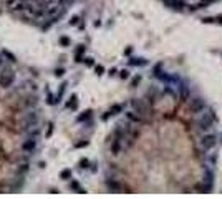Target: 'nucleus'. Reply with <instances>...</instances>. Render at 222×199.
Here are the masks:
<instances>
[{
    "mask_svg": "<svg viewBox=\"0 0 222 199\" xmlns=\"http://www.w3.org/2000/svg\"><path fill=\"white\" fill-rule=\"evenodd\" d=\"M216 123V115L211 108H202L194 113V128L199 133H207L214 128Z\"/></svg>",
    "mask_w": 222,
    "mask_h": 199,
    "instance_id": "f257e3e1",
    "label": "nucleus"
},
{
    "mask_svg": "<svg viewBox=\"0 0 222 199\" xmlns=\"http://www.w3.org/2000/svg\"><path fill=\"white\" fill-rule=\"evenodd\" d=\"M216 144H217V134L216 133H209V131L204 133L201 138H199V141H197V146H199L201 151H209Z\"/></svg>",
    "mask_w": 222,
    "mask_h": 199,
    "instance_id": "f03ea898",
    "label": "nucleus"
},
{
    "mask_svg": "<svg viewBox=\"0 0 222 199\" xmlns=\"http://www.w3.org/2000/svg\"><path fill=\"white\" fill-rule=\"evenodd\" d=\"M15 80V72L12 68H4L0 72V86L2 88H8Z\"/></svg>",
    "mask_w": 222,
    "mask_h": 199,
    "instance_id": "7ed1b4c3",
    "label": "nucleus"
},
{
    "mask_svg": "<svg viewBox=\"0 0 222 199\" xmlns=\"http://www.w3.org/2000/svg\"><path fill=\"white\" fill-rule=\"evenodd\" d=\"M131 108H133V111L141 115V116H148L149 115V106L144 103V100H139V98H134V100H131Z\"/></svg>",
    "mask_w": 222,
    "mask_h": 199,
    "instance_id": "20e7f679",
    "label": "nucleus"
},
{
    "mask_svg": "<svg viewBox=\"0 0 222 199\" xmlns=\"http://www.w3.org/2000/svg\"><path fill=\"white\" fill-rule=\"evenodd\" d=\"M189 110H191L192 113H196V111H199V110H202V108H206V103H204V100L202 98H199V96H196V98H191L189 96Z\"/></svg>",
    "mask_w": 222,
    "mask_h": 199,
    "instance_id": "39448f33",
    "label": "nucleus"
},
{
    "mask_svg": "<svg viewBox=\"0 0 222 199\" xmlns=\"http://www.w3.org/2000/svg\"><path fill=\"white\" fill-rule=\"evenodd\" d=\"M126 120H128L129 123H136V124H144V123H148V120H146L144 116H141V115H138V113H134V111L126 113Z\"/></svg>",
    "mask_w": 222,
    "mask_h": 199,
    "instance_id": "423d86ee",
    "label": "nucleus"
},
{
    "mask_svg": "<svg viewBox=\"0 0 222 199\" xmlns=\"http://www.w3.org/2000/svg\"><path fill=\"white\" fill-rule=\"evenodd\" d=\"M7 7L13 12H20V10H25L27 7V0H8Z\"/></svg>",
    "mask_w": 222,
    "mask_h": 199,
    "instance_id": "0eeeda50",
    "label": "nucleus"
},
{
    "mask_svg": "<svg viewBox=\"0 0 222 199\" xmlns=\"http://www.w3.org/2000/svg\"><path fill=\"white\" fill-rule=\"evenodd\" d=\"M216 161H217L216 154H214V153H206V151H204V164H206L207 169H214Z\"/></svg>",
    "mask_w": 222,
    "mask_h": 199,
    "instance_id": "6e6552de",
    "label": "nucleus"
},
{
    "mask_svg": "<svg viewBox=\"0 0 222 199\" xmlns=\"http://www.w3.org/2000/svg\"><path fill=\"white\" fill-rule=\"evenodd\" d=\"M162 2H164L169 8H172V10H182L184 5H186L182 0H162Z\"/></svg>",
    "mask_w": 222,
    "mask_h": 199,
    "instance_id": "1a4fd4ad",
    "label": "nucleus"
},
{
    "mask_svg": "<svg viewBox=\"0 0 222 199\" xmlns=\"http://www.w3.org/2000/svg\"><path fill=\"white\" fill-rule=\"evenodd\" d=\"M35 146H36V141L33 138H30V139H27V141H23V144H22V149L25 151V153H32L33 149H35Z\"/></svg>",
    "mask_w": 222,
    "mask_h": 199,
    "instance_id": "9d476101",
    "label": "nucleus"
},
{
    "mask_svg": "<svg viewBox=\"0 0 222 199\" xmlns=\"http://www.w3.org/2000/svg\"><path fill=\"white\" fill-rule=\"evenodd\" d=\"M106 186H108L109 191H113V193H119V191H123V186L118 183V181H114V179H108L106 181Z\"/></svg>",
    "mask_w": 222,
    "mask_h": 199,
    "instance_id": "9b49d317",
    "label": "nucleus"
},
{
    "mask_svg": "<svg viewBox=\"0 0 222 199\" xmlns=\"http://www.w3.org/2000/svg\"><path fill=\"white\" fill-rule=\"evenodd\" d=\"M91 113H93L91 110H86L83 115H80V116L76 118V121L80 123V121H86V120H90V118H91Z\"/></svg>",
    "mask_w": 222,
    "mask_h": 199,
    "instance_id": "f8f14e48",
    "label": "nucleus"
},
{
    "mask_svg": "<svg viewBox=\"0 0 222 199\" xmlns=\"http://www.w3.org/2000/svg\"><path fill=\"white\" fill-rule=\"evenodd\" d=\"M123 110H124L123 105H113V106H111V110H109V113H111V115H118V113H121Z\"/></svg>",
    "mask_w": 222,
    "mask_h": 199,
    "instance_id": "ddd939ff",
    "label": "nucleus"
},
{
    "mask_svg": "<svg viewBox=\"0 0 222 199\" xmlns=\"http://www.w3.org/2000/svg\"><path fill=\"white\" fill-rule=\"evenodd\" d=\"M129 65H139V66H143V65H146V60H143V58H131V60H129Z\"/></svg>",
    "mask_w": 222,
    "mask_h": 199,
    "instance_id": "4468645a",
    "label": "nucleus"
},
{
    "mask_svg": "<svg viewBox=\"0 0 222 199\" xmlns=\"http://www.w3.org/2000/svg\"><path fill=\"white\" fill-rule=\"evenodd\" d=\"M60 178L65 179V181H67V179H70V178H71V169H63L62 173H60Z\"/></svg>",
    "mask_w": 222,
    "mask_h": 199,
    "instance_id": "2eb2a0df",
    "label": "nucleus"
},
{
    "mask_svg": "<svg viewBox=\"0 0 222 199\" xmlns=\"http://www.w3.org/2000/svg\"><path fill=\"white\" fill-rule=\"evenodd\" d=\"M67 108H76V95H71V98H70V101L67 103Z\"/></svg>",
    "mask_w": 222,
    "mask_h": 199,
    "instance_id": "dca6fc26",
    "label": "nucleus"
},
{
    "mask_svg": "<svg viewBox=\"0 0 222 199\" xmlns=\"http://www.w3.org/2000/svg\"><path fill=\"white\" fill-rule=\"evenodd\" d=\"M70 188H71V189H75V191H78V193H85V189H81V188H80V184H78L76 183V181H73V183L71 184H70Z\"/></svg>",
    "mask_w": 222,
    "mask_h": 199,
    "instance_id": "f3484780",
    "label": "nucleus"
},
{
    "mask_svg": "<svg viewBox=\"0 0 222 199\" xmlns=\"http://www.w3.org/2000/svg\"><path fill=\"white\" fill-rule=\"evenodd\" d=\"M60 45H62V46H68V45H70V38H68V37H60Z\"/></svg>",
    "mask_w": 222,
    "mask_h": 199,
    "instance_id": "a211bd4d",
    "label": "nucleus"
},
{
    "mask_svg": "<svg viewBox=\"0 0 222 199\" xmlns=\"http://www.w3.org/2000/svg\"><path fill=\"white\" fill-rule=\"evenodd\" d=\"M65 88H67V83H63L62 86H60V91H58V96H57V101H60V98L63 96V93H65Z\"/></svg>",
    "mask_w": 222,
    "mask_h": 199,
    "instance_id": "6ab92c4d",
    "label": "nucleus"
},
{
    "mask_svg": "<svg viewBox=\"0 0 222 199\" xmlns=\"http://www.w3.org/2000/svg\"><path fill=\"white\" fill-rule=\"evenodd\" d=\"M47 103H48V105H55V103H58V101H57V98L53 96V95H50V93H48V100H47Z\"/></svg>",
    "mask_w": 222,
    "mask_h": 199,
    "instance_id": "aec40b11",
    "label": "nucleus"
},
{
    "mask_svg": "<svg viewBox=\"0 0 222 199\" xmlns=\"http://www.w3.org/2000/svg\"><path fill=\"white\" fill-rule=\"evenodd\" d=\"M139 82H141V77L138 75V77H134L133 80H131V86H136V85H139Z\"/></svg>",
    "mask_w": 222,
    "mask_h": 199,
    "instance_id": "412c9836",
    "label": "nucleus"
},
{
    "mask_svg": "<svg viewBox=\"0 0 222 199\" xmlns=\"http://www.w3.org/2000/svg\"><path fill=\"white\" fill-rule=\"evenodd\" d=\"M85 50H86V46L85 45H80L76 48V55H83V53H85Z\"/></svg>",
    "mask_w": 222,
    "mask_h": 199,
    "instance_id": "4be33fe9",
    "label": "nucleus"
},
{
    "mask_svg": "<svg viewBox=\"0 0 222 199\" xmlns=\"http://www.w3.org/2000/svg\"><path fill=\"white\" fill-rule=\"evenodd\" d=\"M119 77L123 78V80H126V78H129V72H128V70H123V72H119Z\"/></svg>",
    "mask_w": 222,
    "mask_h": 199,
    "instance_id": "5701e85b",
    "label": "nucleus"
},
{
    "mask_svg": "<svg viewBox=\"0 0 222 199\" xmlns=\"http://www.w3.org/2000/svg\"><path fill=\"white\" fill-rule=\"evenodd\" d=\"M52 133H53V123H50V124H48V131H47V138L52 136Z\"/></svg>",
    "mask_w": 222,
    "mask_h": 199,
    "instance_id": "b1692460",
    "label": "nucleus"
},
{
    "mask_svg": "<svg viewBox=\"0 0 222 199\" xmlns=\"http://www.w3.org/2000/svg\"><path fill=\"white\" fill-rule=\"evenodd\" d=\"M83 61H85L88 66H93V65H95V60H93V58H85Z\"/></svg>",
    "mask_w": 222,
    "mask_h": 199,
    "instance_id": "393cba45",
    "label": "nucleus"
},
{
    "mask_svg": "<svg viewBox=\"0 0 222 199\" xmlns=\"http://www.w3.org/2000/svg\"><path fill=\"white\" fill-rule=\"evenodd\" d=\"M95 70H96V75H103V72H104V68H103L101 65H98Z\"/></svg>",
    "mask_w": 222,
    "mask_h": 199,
    "instance_id": "a878e982",
    "label": "nucleus"
},
{
    "mask_svg": "<svg viewBox=\"0 0 222 199\" xmlns=\"http://www.w3.org/2000/svg\"><path fill=\"white\" fill-rule=\"evenodd\" d=\"M88 164H90L88 159H81V161H80V166H81V168H88Z\"/></svg>",
    "mask_w": 222,
    "mask_h": 199,
    "instance_id": "bb28decb",
    "label": "nucleus"
},
{
    "mask_svg": "<svg viewBox=\"0 0 222 199\" xmlns=\"http://www.w3.org/2000/svg\"><path fill=\"white\" fill-rule=\"evenodd\" d=\"M76 148H85V146H88V141H80V143L75 144Z\"/></svg>",
    "mask_w": 222,
    "mask_h": 199,
    "instance_id": "cd10ccee",
    "label": "nucleus"
},
{
    "mask_svg": "<svg viewBox=\"0 0 222 199\" xmlns=\"http://www.w3.org/2000/svg\"><path fill=\"white\" fill-rule=\"evenodd\" d=\"M78 20H80V17H73L71 20H70V25H76Z\"/></svg>",
    "mask_w": 222,
    "mask_h": 199,
    "instance_id": "c85d7f7f",
    "label": "nucleus"
},
{
    "mask_svg": "<svg viewBox=\"0 0 222 199\" xmlns=\"http://www.w3.org/2000/svg\"><path fill=\"white\" fill-rule=\"evenodd\" d=\"M63 73H65V70H63V68H58L57 72H55V75H57V77H63Z\"/></svg>",
    "mask_w": 222,
    "mask_h": 199,
    "instance_id": "c756f323",
    "label": "nucleus"
},
{
    "mask_svg": "<svg viewBox=\"0 0 222 199\" xmlns=\"http://www.w3.org/2000/svg\"><path fill=\"white\" fill-rule=\"evenodd\" d=\"M216 22H219V23H222V15H219V17H216Z\"/></svg>",
    "mask_w": 222,
    "mask_h": 199,
    "instance_id": "7c9ffc66",
    "label": "nucleus"
}]
</instances>
